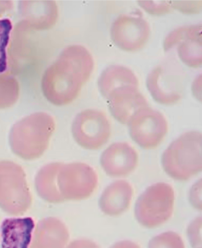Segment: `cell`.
<instances>
[{"label": "cell", "mask_w": 202, "mask_h": 248, "mask_svg": "<svg viewBox=\"0 0 202 248\" xmlns=\"http://www.w3.org/2000/svg\"><path fill=\"white\" fill-rule=\"evenodd\" d=\"M138 156L135 150L125 142L111 144L102 153L101 165L109 176L121 177L128 175L136 168Z\"/></svg>", "instance_id": "cell-10"}, {"label": "cell", "mask_w": 202, "mask_h": 248, "mask_svg": "<svg viewBox=\"0 0 202 248\" xmlns=\"http://www.w3.org/2000/svg\"><path fill=\"white\" fill-rule=\"evenodd\" d=\"M62 163L53 162L43 166L37 172L35 178L36 190L40 197L50 203L65 201L57 186V177Z\"/></svg>", "instance_id": "cell-16"}, {"label": "cell", "mask_w": 202, "mask_h": 248, "mask_svg": "<svg viewBox=\"0 0 202 248\" xmlns=\"http://www.w3.org/2000/svg\"><path fill=\"white\" fill-rule=\"evenodd\" d=\"M148 248H185V247L179 234L173 231H168L153 237L149 241Z\"/></svg>", "instance_id": "cell-19"}, {"label": "cell", "mask_w": 202, "mask_h": 248, "mask_svg": "<svg viewBox=\"0 0 202 248\" xmlns=\"http://www.w3.org/2000/svg\"><path fill=\"white\" fill-rule=\"evenodd\" d=\"M133 193L129 182L123 180L116 181L102 193L99 202L100 208L108 216L119 215L129 208Z\"/></svg>", "instance_id": "cell-14"}, {"label": "cell", "mask_w": 202, "mask_h": 248, "mask_svg": "<svg viewBox=\"0 0 202 248\" xmlns=\"http://www.w3.org/2000/svg\"><path fill=\"white\" fill-rule=\"evenodd\" d=\"M189 199L191 205L197 210H202V183L198 181L190 189Z\"/></svg>", "instance_id": "cell-22"}, {"label": "cell", "mask_w": 202, "mask_h": 248, "mask_svg": "<svg viewBox=\"0 0 202 248\" xmlns=\"http://www.w3.org/2000/svg\"><path fill=\"white\" fill-rule=\"evenodd\" d=\"M69 240L64 223L58 218L47 217L35 225L30 248H67Z\"/></svg>", "instance_id": "cell-12"}, {"label": "cell", "mask_w": 202, "mask_h": 248, "mask_svg": "<svg viewBox=\"0 0 202 248\" xmlns=\"http://www.w3.org/2000/svg\"><path fill=\"white\" fill-rule=\"evenodd\" d=\"M12 30L9 19H0V74H4L7 69V48Z\"/></svg>", "instance_id": "cell-18"}, {"label": "cell", "mask_w": 202, "mask_h": 248, "mask_svg": "<svg viewBox=\"0 0 202 248\" xmlns=\"http://www.w3.org/2000/svg\"><path fill=\"white\" fill-rule=\"evenodd\" d=\"M202 135L186 132L173 141L164 152L161 163L166 173L178 181H186L202 170Z\"/></svg>", "instance_id": "cell-3"}, {"label": "cell", "mask_w": 202, "mask_h": 248, "mask_svg": "<svg viewBox=\"0 0 202 248\" xmlns=\"http://www.w3.org/2000/svg\"><path fill=\"white\" fill-rule=\"evenodd\" d=\"M202 217H198L189 224L187 233L193 248H202Z\"/></svg>", "instance_id": "cell-20"}, {"label": "cell", "mask_w": 202, "mask_h": 248, "mask_svg": "<svg viewBox=\"0 0 202 248\" xmlns=\"http://www.w3.org/2000/svg\"><path fill=\"white\" fill-rule=\"evenodd\" d=\"M57 180L59 191L64 201H77L91 195L97 186L98 176L94 170L85 163H62Z\"/></svg>", "instance_id": "cell-6"}, {"label": "cell", "mask_w": 202, "mask_h": 248, "mask_svg": "<svg viewBox=\"0 0 202 248\" xmlns=\"http://www.w3.org/2000/svg\"><path fill=\"white\" fill-rule=\"evenodd\" d=\"M67 248H100L94 242L87 239H78L69 242Z\"/></svg>", "instance_id": "cell-23"}, {"label": "cell", "mask_w": 202, "mask_h": 248, "mask_svg": "<svg viewBox=\"0 0 202 248\" xmlns=\"http://www.w3.org/2000/svg\"><path fill=\"white\" fill-rule=\"evenodd\" d=\"M139 1V5L143 9L152 15H161L168 13L170 12L172 8L171 4H168V1H161V3L152 4L151 1L149 3L148 1Z\"/></svg>", "instance_id": "cell-21"}, {"label": "cell", "mask_w": 202, "mask_h": 248, "mask_svg": "<svg viewBox=\"0 0 202 248\" xmlns=\"http://www.w3.org/2000/svg\"><path fill=\"white\" fill-rule=\"evenodd\" d=\"M55 127L53 118L46 112H36L24 117L11 129L9 143L13 152L25 160L39 157L48 148Z\"/></svg>", "instance_id": "cell-2"}, {"label": "cell", "mask_w": 202, "mask_h": 248, "mask_svg": "<svg viewBox=\"0 0 202 248\" xmlns=\"http://www.w3.org/2000/svg\"><path fill=\"white\" fill-rule=\"evenodd\" d=\"M110 248H141L136 243L130 240H123L118 242Z\"/></svg>", "instance_id": "cell-24"}, {"label": "cell", "mask_w": 202, "mask_h": 248, "mask_svg": "<svg viewBox=\"0 0 202 248\" xmlns=\"http://www.w3.org/2000/svg\"><path fill=\"white\" fill-rule=\"evenodd\" d=\"M35 224L31 217H14L1 225L2 248H30Z\"/></svg>", "instance_id": "cell-13"}, {"label": "cell", "mask_w": 202, "mask_h": 248, "mask_svg": "<svg viewBox=\"0 0 202 248\" xmlns=\"http://www.w3.org/2000/svg\"><path fill=\"white\" fill-rule=\"evenodd\" d=\"M201 26L187 27L183 42L178 46L179 57L186 64L197 67L201 65Z\"/></svg>", "instance_id": "cell-17"}, {"label": "cell", "mask_w": 202, "mask_h": 248, "mask_svg": "<svg viewBox=\"0 0 202 248\" xmlns=\"http://www.w3.org/2000/svg\"><path fill=\"white\" fill-rule=\"evenodd\" d=\"M102 95L106 99L115 91L127 87H138V80L129 69L114 65L101 74L98 82Z\"/></svg>", "instance_id": "cell-15"}, {"label": "cell", "mask_w": 202, "mask_h": 248, "mask_svg": "<svg viewBox=\"0 0 202 248\" xmlns=\"http://www.w3.org/2000/svg\"><path fill=\"white\" fill-rule=\"evenodd\" d=\"M71 131L74 140L79 145L86 149L97 150L109 140L111 126L103 112L86 109L76 116Z\"/></svg>", "instance_id": "cell-7"}, {"label": "cell", "mask_w": 202, "mask_h": 248, "mask_svg": "<svg viewBox=\"0 0 202 248\" xmlns=\"http://www.w3.org/2000/svg\"><path fill=\"white\" fill-rule=\"evenodd\" d=\"M128 125L133 140L145 149L157 147L168 131V123L164 115L149 107L138 111Z\"/></svg>", "instance_id": "cell-8"}, {"label": "cell", "mask_w": 202, "mask_h": 248, "mask_svg": "<svg viewBox=\"0 0 202 248\" xmlns=\"http://www.w3.org/2000/svg\"><path fill=\"white\" fill-rule=\"evenodd\" d=\"M32 202V195L22 167L11 161H0L1 207L14 217H19L28 211Z\"/></svg>", "instance_id": "cell-5"}, {"label": "cell", "mask_w": 202, "mask_h": 248, "mask_svg": "<svg viewBox=\"0 0 202 248\" xmlns=\"http://www.w3.org/2000/svg\"><path fill=\"white\" fill-rule=\"evenodd\" d=\"M92 58L84 47L67 48L45 72L43 92L51 103L62 106L73 101L93 69Z\"/></svg>", "instance_id": "cell-1"}, {"label": "cell", "mask_w": 202, "mask_h": 248, "mask_svg": "<svg viewBox=\"0 0 202 248\" xmlns=\"http://www.w3.org/2000/svg\"><path fill=\"white\" fill-rule=\"evenodd\" d=\"M111 38L122 50L140 49L148 40L150 30L147 22L139 16L123 15L118 17L111 27Z\"/></svg>", "instance_id": "cell-9"}, {"label": "cell", "mask_w": 202, "mask_h": 248, "mask_svg": "<svg viewBox=\"0 0 202 248\" xmlns=\"http://www.w3.org/2000/svg\"><path fill=\"white\" fill-rule=\"evenodd\" d=\"M112 116L122 124L129 123L140 110L148 107L137 87H127L113 93L107 99Z\"/></svg>", "instance_id": "cell-11"}, {"label": "cell", "mask_w": 202, "mask_h": 248, "mask_svg": "<svg viewBox=\"0 0 202 248\" xmlns=\"http://www.w3.org/2000/svg\"><path fill=\"white\" fill-rule=\"evenodd\" d=\"M174 192L166 183L154 184L140 195L135 207L137 221L143 226L152 228L167 222L171 217L174 207Z\"/></svg>", "instance_id": "cell-4"}]
</instances>
